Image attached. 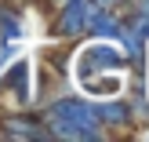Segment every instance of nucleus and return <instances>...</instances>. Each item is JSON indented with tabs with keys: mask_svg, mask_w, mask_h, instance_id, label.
Returning <instances> with one entry per match:
<instances>
[]
</instances>
